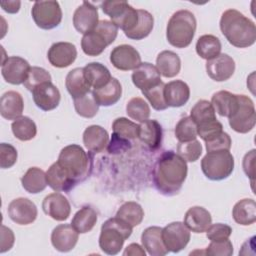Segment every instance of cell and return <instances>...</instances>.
Returning <instances> with one entry per match:
<instances>
[{
	"label": "cell",
	"instance_id": "obj_1",
	"mask_svg": "<svg viewBox=\"0 0 256 256\" xmlns=\"http://www.w3.org/2000/svg\"><path fill=\"white\" fill-rule=\"evenodd\" d=\"M187 163L173 151L163 152L153 169V183L163 195L177 194L187 177Z\"/></svg>",
	"mask_w": 256,
	"mask_h": 256
},
{
	"label": "cell",
	"instance_id": "obj_2",
	"mask_svg": "<svg viewBox=\"0 0 256 256\" xmlns=\"http://www.w3.org/2000/svg\"><path fill=\"white\" fill-rule=\"evenodd\" d=\"M220 30L227 41L237 48H247L256 41L254 22L238 10L228 9L220 19Z\"/></svg>",
	"mask_w": 256,
	"mask_h": 256
},
{
	"label": "cell",
	"instance_id": "obj_3",
	"mask_svg": "<svg viewBox=\"0 0 256 256\" xmlns=\"http://www.w3.org/2000/svg\"><path fill=\"white\" fill-rule=\"evenodd\" d=\"M56 162L76 184L90 175L93 165L92 156L77 144L65 146Z\"/></svg>",
	"mask_w": 256,
	"mask_h": 256
},
{
	"label": "cell",
	"instance_id": "obj_4",
	"mask_svg": "<svg viewBox=\"0 0 256 256\" xmlns=\"http://www.w3.org/2000/svg\"><path fill=\"white\" fill-rule=\"evenodd\" d=\"M196 25V18L192 12L188 10L176 11L167 24V41L176 48L188 47L194 38Z\"/></svg>",
	"mask_w": 256,
	"mask_h": 256
},
{
	"label": "cell",
	"instance_id": "obj_5",
	"mask_svg": "<svg viewBox=\"0 0 256 256\" xmlns=\"http://www.w3.org/2000/svg\"><path fill=\"white\" fill-rule=\"evenodd\" d=\"M132 234V227L118 217L109 218L101 226L99 246L108 255H116Z\"/></svg>",
	"mask_w": 256,
	"mask_h": 256
},
{
	"label": "cell",
	"instance_id": "obj_6",
	"mask_svg": "<svg viewBox=\"0 0 256 256\" xmlns=\"http://www.w3.org/2000/svg\"><path fill=\"white\" fill-rule=\"evenodd\" d=\"M117 34L118 28L114 23L108 20H101L94 30L83 35L81 48L88 56H98L108 45L115 41Z\"/></svg>",
	"mask_w": 256,
	"mask_h": 256
},
{
	"label": "cell",
	"instance_id": "obj_7",
	"mask_svg": "<svg viewBox=\"0 0 256 256\" xmlns=\"http://www.w3.org/2000/svg\"><path fill=\"white\" fill-rule=\"evenodd\" d=\"M201 169L210 180L226 179L234 170V157L228 150L207 152L201 160Z\"/></svg>",
	"mask_w": 256,
	"mask_h": 256
},
{
	"label": "cell",
	"instance_id": "obj_8",
	"mask_svg": "<svg viewBox=\"0 0 256 256\" xmlns=\"http://www.w3.org/2000/svg\"><path fill=\"white\" fill-rule=\"evenodd\" d=\"M101 8L111 18V22L123 30L125 35L131 32L138 23V9L133 8L126 1H104Z\"/></svg>",
	"mask_w": 256,
	"mask_h": 256
},
{
	"label": "cell",
	"instance_id": "obj_9",
	"mask_svg": "<svg viewBox=\"0 0 256 256\" xmlns=\"http://www.w3.org/2000/svg\"><path fill=\"white\" fill-rule=\"evenodd\" d=\"M230 127L238 133L250 132L256 123L255 106L253 101L246 95H238V107L228 117Z\"/></svg>",
	"mask_w": 256,
	"mask_h": 256
},
{
	"label": "cell",
	"instance_id": "obj_10",
	"mask_svg": "<svg viewBox=\"0 0 256 256\" xmlns=\"http://www.w3.org/2000/svg\"><path fill=\"white\" fill-rule=\"evenodd\" d=\"M31 15L35 24L44 30L57 27L62 20V10L57 1H36Z\"/></svg>",
	"mask_w": 256,
	"mask_h": 256
},
{
	"label": "cell",
	"instance_id": "obj_11",
	"mask_svg": "<svg viewBox=\"0 0 256 256\" xmlns=\"http://www.w3.org/2000/svg\"><path fill=\"white\" fill-rule=\"evenodd\" d=\"M190 230L184 222H172L162 228V240L169 252L177 253L183 250L190 241Z\"/></svg>",
	"mask_w": 256,
	"mask_h": 256
},
{
	"label": "cell",
	"instance_id": "obj_12",
	"mask_svg": "<svg viewBox=\"0 0 256 256\" xmlns=\"http://www.w3.org/2000/svg\"><path fill=\"white\" fill-rule=\"evenodd\" d=\"M30 68L28 61L24 58L11 56L2 62L1 74L6 82L13 85H20L24 84Z\"/></svg>",
	"mask_w": 256,
	"mask_h": 256
},
{
	"label": "cell",
	"instance_id": "obj_13",
	"mask_svg": "<svg viewBox=\"0 0 256 256\" xmlns=\"http://www.w3.org/2000/svg\"><path fill=\"white\" fill-rule=\"evenodd\" d=\"M8 215L10 219L18 225H28L37 218V207L28 198L20 197L12 200L8 205Z\"/></svg>",
	"mask_w": 256,
	"mask_h": 256
},
{
	"label": "cell",
	"instance_id": "obj_14",
	"mask_svg": "<svg viewBox=\"0 0 256 256\" xmlns=\"http://www.w3.org/2000/svg\"><path fill=\"white\" fill-rule=\"evenodd\" d=\"M110 61L118 70L129 71L136 69L141 64V56L133 46L122 44L111 51Z\"/></svg>",
	"mask_w": 256,
	"mask_h": 256
},
{
	"label": "cell",
	"instance_id": "obj_15",
	"mask_svg": "<svg viewBox=\"0 0 256 256\" xmlns=\"http://www.w3.org/2000/svg\"><path fill=\"white\" fill-rule=\"evenodd\" d=\"M98 23L99 16L96 6L90 2L83 1L73 14V25L75 29L84 35L94 30Z\"/></svg>",
	"mask_w": 256,
	"mask_h": 256
},
{
	"label": "cell",
	"instance_id": "obj_16",
	"mask_svg": "<svg viewBox=\"0 0 256 256\" xmlns=\"http://www.w3.org/2000/svg\"><path fill=\"white\" fill-rule=\"evenodd\" d=\"M31 92L34 103L43 111L53 110L60 103V91L51 81L39 84Z\"/></svg>",
	"mask_w": 256,
	"mask_h": 256
},
{
	"label": "cell",
	"instance_id": "obj_17",
	"mask_svg": "<svg viewBox=\"0 0 256 256\" xmlns=\"http://www.w3.org/2000/svg\"><path fill=\"white\" fill-rule=\"evenodd\" d=\"M42 209L46 215L56 221L67 220L71 213L69 201L59 192L48 194L42 202Z\"/></svg>",
	"mask_w": 256,
	"mask_h": 256
},
{
	"label": "cell",
	"instance_id": "obj_18",
	"mask_svg": "<svg viewBox=\"0 0 256 256\" xmlns=\"http://www.w3.org/2000/svg\"><path fill=\"white\" fill-rule=\"evenodd\" d=\"M235 71V62L227 54L220 53L217 57L208 60L206 72L208 76L217 82H223L232 77Z\"/></svg>",
	"mask_w": 256,
	"mask_h": 256
},
{
	"label": "cell",
	"instance_id": "obj_19",
	"mask_svg": "<svg viewBox=\"0 0 256 256\" xmlns=\"http://www.w3.org/2000/svg\"><path fill=\"white\" fill-rule=\"evenodd\" d=\"M47 57L53 67L65 68L75 61L77 50L75 45L70 42H56L49 48Z\"/></svg>",
	"mask_w": 256,
	"mask_h": 256
},
{
	"label": "cell",
	"instance_id": "obj_20",
	"mask_svg": "<svg viewBox=\"0 0 256 256\" xmlns=\"http://www.w3.org/2000/svg\"><path fill=\"white\" fill-rule=\"evenodd\" d=\"M78 232L71 224H60L51 233V243L60 252H69L77 244Z\"/></svg>",
	"mask_w": 256,
	"mask_h": 256
},
{
	"label": "cell",
	"instance_id": "obj_21",
	"mask_svg": "<svg viewBox=\"0 0 256 256\" xmlns=\"http://www.w3.org/2000/svg\"><path fill=\"white\" fill-rule=\"evenodd\" d=\"M133 84L141 91L147 90L161 82V74L157 67L149 62H141V64L133 70Z\"/></svg>",
	"mask_w": 256,
	"mask_h": 256
},
{
	"label": "cell",
	"instance_id": "obj_22",
	"mask_svg": "<svg viewBox=\"0 0 256 256\" xmlns=\"http://www.w3.org/2000/svg\"><path fill=\"white\" fill-rule=\"evenodd\" d=\"M190 97V88L182 80H173L164 86V99L168 107H181Z\"/></svg>",
	"mask_w": 256,
	"mask_h": 256
},
{
	"label": "cell",
	"instance_id": "obj_23",
	"mask_svg": "<svg viewBox=\"0 0 256 256\" xmlns=\"http://www.w3.org/2000/svg\"><path fill=\"white\" fill-rule=\"evenodd\" d=\"M184 224L194 233H203L212 224V217L204 207L193 206L185 213Z\"/></svg>",
	"mask_w": 256,
	"mask_h": 256
},
{
	"label": "cell",
	"instance_id": "obj_24",
	"mask_svg": "<svg viewBox=\"0 0 256 256\" xmlns=\"http://www.w3.org/2000/svg\"><path fill=\"white\" fill-rule=\"evenodd\" d=\"M24 101L20 93L16 91L5 92L0 100V114L7 120H16L22 116Z\"/></svg>",
	"mask_w": 256,
	"mask_h": 256
},
{
	"label": "cell",
	"instance_id": "obj_25",
	"mask_svg": "<svg viewBox=\"0 0 256 256\" xmlns=\"http://www.w3.org/2000/svg\"><path fill=\"white\" fill-rule=\"evenodd\" d=\"M141 242L143 248L151 256H164L169 252L162 240V228L158 226L146 228L142 232Z\"/></svg>",
	"mask_w": 256,
	"mask_h": 256
},
{
	"label": "cell",
	"instance_id": "obj_26",
	"mask_svg": "<svg viewBox=\"0 0 256 256\" xmlns=\"http://www.w3.org/2000/svg\"><path fill=\"white\" fill-rule=\"evenodd\" d=\"M108 132L99 125L88 126L83 133V143L92 153H101L107 147Z\"/></svg>",
	"mask_w": 256,
	"mask_h": 256
},
{
	"label": "cell",
	"instance_id": "obj_27",
	"mask_svg": "<svg viewBox=\"0 0 256 256\" xmlns=\"http://www.w3.org/2000/svg\"><path fill=\"white\" fill-rule=\"evenodd\" d=\"M92 95L99 106H111L116 104L122 95V86L116 78L111 80L99 89H93Z\"/></svg>",
	"mask_w": 256,
	"mask_h": 256
},
{
	"label": "cell",
	"instance_id": "obj_28",
	"mask_svg": "<svg viewBox=\"0 0 256 256\" xmlns=\"http://www.w3.org/2000/svg\"><path fill=\"white\" fill-rule=\"evenodd\" d=\"M138 138L150 149L156 150L161 146L162 127L156 120L147 119L139 124Z\"/></svg>",
	"mask_w": 256,
	"mask_h": 256
},
{
	"label": "cell",
	"instance_id": "obj_29",
	"mask_svg": "<svg viewBox=\"0 0 256 256\" xmlns=\"http://www.w3.org/2000/svg\"><path fill=\"white\" fill-rule=\"evenodd\" d=\"M47 184L56 192H69L76 183L63 171L57 162L53 163L46 172Z\"/></svg>",
	"mask_w": 256,
	"mask_h": 256
},
{
	"label": "cell",
	"instance_id": "obj_30",
	"mask_svg": "<svg viewBox=\"0 0 256 256\" xmlns=\"http://www.w3.org/2000/svg\"><path fill=\"white\" fill-rule=\"evenodd\" d=\"M65 86L73 99L90 93V85L85 79L83 68H74L68 72L65 79Z\"/></svg>",
	"mask_w": 256,
	"mask_h": 256
},
{
	"label": "cell",
	"instance_id": "obj_31",
	"mask_svg": "<svg viewBox=\"0 0 256 256\" xmlns=\"http://www.w3.org/2000/svg\"><path fill=\"white\" fill-rule=\"evenodd\" d=\"M211 104L220 116L230 117L238 107V95L221 90L213 94Z\"/></svg>",
	"mask_w": 256,
	"mask_h": 256
},
{
	"label": "cell",
	"instance_id": "obj_32",
	"mask_svg": "<svg viewBox=\"0 0 256 256\" xmlns=\"http://www.w3.org/2000/svg\"><path fill=\"white\" fill-rule=\"evenodd\" d=\"M84 76L90 87L99 89L105 86L112 78L106 66L99 62H91L83 68Z\"/></svg>",
	"mask_w": 256,
	"mask_h": 256
},
{
	"label": "cell",
	"instance_id": "obj_33",
	"mask_svg": "<svg viewBox=\"0 0 256 256\" xmlns=\"http://www.w3.org/2000/svg\"><path fill=\"white\" fill-rule=\"evenodd\" d=\"M156 67L162 76L166 78L175 77L181 69L180 57L173 51L164 50L156 58Z\"/></svg>",
	"mask_w": 256,
	"mask_h": 256
},
{
	"label": "cell",
	"instance_id": "obj_34",
	"mask_svg": "<svg viewBox=\"0 0 256 256\" xmlns=\"http://www.w3.org/2000/svg\"><path fill=\"white\" fill-rule=\"evenodd\" d=\"M232 217L236 223L248 226L256 221V203L253 199L245 198L238 201L232 210Z\"/></svg>",
	"mask_w": 256,
	"mask_h": 256
},
{
	"label": "cell",
	"instance_id": "obj_35",
	"mask_svg": "<svg viewBox=\"0 0 256 256\" xmlns=\"http://www.w3.org/2000/svg\"><path fill=\"white\" fill-rule=\"evenodd\" d=\"M21 183L23 188L31 194H37L42 192L48 185L46 173L38 167L29 168L22 176Z\"/></svg>",
	"mask_w": 256,
	"mask_h": 256
},
{
	"label": "cell",
	"instance_id": "obj_36",
	"mask_svg": "<svg viewBox=\"0 0 256 256\" xmlns=\"http://www.w3.org/2000/svg\"><path fill=\"white\" fill-rule=\"evenodd\" d=\"M97 219H98L97 213L92 207L83 206L73 216L71 225L74 227V229L78 233L84 234V233L90 232L94 228L97 222Z\"/></svg>",
	"mask_w": 256,
	"mask_h": 256
},
{
	"label": "cell",
	"instance_id": "obj_37",
	"mask_svg": "<svg viewBox=\"0 0 256 256\" xmlns=\"http://www.w3.org/2000/svg\"><path fill=\"white\" fill-rule=\"evenodd\" d=\"M195 48L197 54L202 59L208 61L220 54L222 46L218 37L211 34H206L198 38Z\"/></svg>",
	"mask_w": 256,
	"mask_h": 256
},
{
	"label": "cell",
	"instance_id": "obj_38",
	"mask_svg": "<svg viewBox=\"0 0 256 256\" xmlns=\"http://www.w3.org/2000/svg\"><path fill=\"white\" fill-rule=\"evenodd\" d=\"M116 217L123 220L133 228L142 222L144 218V211L140 204L129 201L120 206L116 213Z\"/></svg>",
	"mask_w": 256,
	"mask_h": 256
},
{
	"label": "cell",
	"instance_id": "obj_39",
	"mask_svg": "<svg viewBox=\"0 0 256 256\" xmlns=\"http://www.w3.org/2000/svg\"><path fill=\"white\" fill-rule=\"evenodd\" d=\"M11 129L14 136L20 141H29L33 139L37 133V126L35 122L27 116H21L14 120L11 125Z\"/></svg>",
	"mask_w": 256,
	"mask_h": 256
},
{
	"label": "cell",
	"instance_id": "obj_40",
	"mask_svg": "<svg viewBox=\"0 0 256 256\" xmlns=\"http://www.w3.org/2000/svg\"><path fill=\"white\" fill-rule=\"evenodd\" d=\"M138 14H139V20L136 27L131 32L126 34V36L129 39L142 40L145 37H147L153 29L154 18L152 14L143 9H138Z\"/></svg>",
	"mask_w": 256,
	"mask_h": 256
},
{
	"label": "cell",
	"instance_id": "obj_41",
	"mask_svg": "<svg viewBox=\"0 0 256 256\" xmlns=\"http://www.w3.org/2000/svg\"><path fill=\"white\" fill-rule=\"evenodd\" d=\"M190 117L197 126L217 120L215 110L211 102L207 100H199L196 102V104L191 109Z\"/></svg>",
	"mask_w": 256,
	"mask_h": 256
},
{
	"label": "cell",
	"instance_id": "obj_42",
	"mask_svg": "<svg viewBox=\"0 0 256 256\" xmlns=\"http://www.w3.org/2000/svg\"><path fill=\"white\" fill-rule=\"evenodd\" d=\"M126 113L131 119L141 123L149 118L150 107L144 99L134 97L128 101L126 105Z\"/></svg>",
	"mask_w": 256,
	"mask_h": 256
},
{
	"label": "cell",
	"instance_id": "obj_43",
	"mask_svg": "<svg viewBox=\"0 0 256 256\" xmlns=\"http://www.w3.org/2000/svg\"><path fill=\"white\" fill-rule=\"evenodd\" d=\"M175 136L179 142H188L197 137V125L190 116L181 118L175 126Z\"/></svg>",
	"mask_w": 256,
	"mask_h": 256
},
{
	"label": "cell",
	"instance_id": "obj_44",
	"mask_svg": "<svg viewBox=\"0 0 256 256\" xmlns=\"http://www.w3.org/2000/svg\"><path fill=\"white\" fill-rule=\"evenodd\" d=\"M74 108L78 115L84 118H93L99 110V105L95 101L92 93L74 99Z\"/></svg>",
	"mask_w": 256,
	"mask_h": 256
},
{
	"label": "cell",
	"instance_id": "obj_45",
	"mask_svg": "<svg viewBox=\"0 0 256 256\" xmlns=\"http://www.w3.org/2000/svg\"><path fill=\"white\" fill-rule=\"evenodd\" d=\"M113 133L126 138V139H135L138 138L139 125L128 120L125 117H120L114 120L112 124Z\"/></svg>",
	"mask_w": 256,
	"mask_h": 256
},
{
	"label": "cell",
	"instance_id": "obj_46",
	"mask_svg": "<svg viewBox=\"0 0 256 256\" xmlns=\"http://www.w3.org/2000/svg\"><path fill=\"white\" fill-rule=\"evenodd\" d=\"M177 154L186 162H195L202 154V145L197 139L188 142H179Z\"/></svg>",
	"mask_w": 256,
	"mask_h": 256
},
{
	"label": "cell",
	"instance_id": "obj_47",
	"mask_svg": "<svg viewBox=\"0 0 256 256\" xmlns=\"http://www.w3.org/2000/svg\"><path fill=\"white\" fill-rule=\"evenodd\" d=\"M164 86L165 84L161 81L157 85L141 91L142 94L147 98L152 107L157 111H162L168 108L164 99Z\"/></svg>",
	"mask_w": 256,
	"mask_h": 256
},
{
	"label": "cell",
	"instance_id": "obj_48",
	"mask_svg": "<svg viewBox=\"0 0 256 256\" xmlns=\"http://www.w3.org/2000/svg\"><path fill=\"white\" fill-rule=\"evenodd\" d=\"M49 81H51V75L47 70L41 67L33 66L30 68L28 76L24 82V86L29 91H32L39 84Z\"/></svg>",
	"mask_w": 256,
	"mask_h": 256
},
{
	"label": "cell",
	"instance_id": "obj_49",
	"mask_svg": "<svg viewBox=\"0 0 256 256\" xmlns=\"http://www.w3.org/2000/svg\"><path fill=\"white\" fill-rule=\"evenodd\" d=\"M204 253L209 256H231L233 254V245L229 239L211 241Z\"/></svg>",
	"mask_w": 256,
	"mask_h": 256
},
{
	"label": "cell",
	"instance_id": "obj_50",
	"mask_svg": "<svg viewBox=\"0 0 256 256\" xmlns=\"http://www.w3.org/2000/svg\"><path fill=\"white\" fill-rule=\"evenodd\" d=\"M232 144L231 137L228 133L222 131L218 135L214 136L213 138L205 141L206 150L207 152L211 151H219V150H230Z\"/></svg>",
	"mask_w": 256,
	"mask_h": 256
},
{
	"label": "cell",
	"instance_id": "obj_51",
	"mask_svg": "<svg viewBox=\"0 0 256 256\" xmlns=\"http://www.w3.org/2000/svg\"><path fill=\"white\" fill-rule=\"evenodd\" d=\"M18 153L16 148L8 143L0 144V167L2 169L11 168L17 161Z\"/></svg>",
	"mask_w": 256,
	"mask_h": 256
},
{
	"label": "cell",
	"instance_id": "obj_52",
	"mask_svg": "<svg viewBox=\"0 0 256 256\" xmlns=\"http://www.w3.org/2000/svg\"><path fill=\"white\" fill-rule=\"evenodd\" d=\"M232 234V228L223 223H215L211 224L209 228L206 230V237L210 241H220L229 239Z\"/></svg>",
	"mask_w": 256,
	"mask_h": 256
},
{
	"label": "cell",
	"instance_id": "obj_53",
	"mask_svg": "<svg viewBox=\"0 0 256 256\" xmlns=\"http://www.w3.org/2000/svg\"><path fill=\"white\" fill-rule=\"evenodd\" d=\"M222 131H223V126L218 120H214L206 124L197 126V134L204 141H207L213 138L214 136L218 135Z\"/></svg>",
	"mask_w": 256,
	"mask_h": 256
},
{
	"label": "cell",
	"instance_id": "obj_54",
	"mask_svg": "<svg viewBox=\"0 0 256 256\" xmlns=\"http://www.w3.org/2000/svg\"><path fill=\"white\" fill-rule=\"evenodd\" d=\"M130 148H131V143L129 142V139L120 137L114 133L112 135L110 143H108L107 145L108 152L111 154H118Z\"/></svg>",
	"mask_w": 256,
	"mask_h": 256
},
{
	"label": "cell",
	"instance_id": "obj_55",
	"mask_svg": "<svg viewBox=\"0 0 256 256\" xmlns=\"http://www.w3.org/2000/svg\"><path fill=\"white\" fill-rule=\"evenodd\" d=\"M15 242V237L13 231L6 227L5 225L1 226V243H0V252L4 253L9 251Z\"/></svg>",
	"mask_w": 256,
	"mask_h": 256
},
{
	"label": "cell",
	"instance_id": "obj_56",
	"mask_svg": "<svg viewBox=\"0 0 256 256\" xmlns=\"http://www.w3.org/2000/svg\"><path fill=\"white\" fill-rule=\"evenodd\" d=\"M254 163H255V150H251L245 154L243 158V170L245 174L251 178L252 182L254 179Z\"/></svg>",
	"mask_w": 256,
	"mask_h": 256
},
{
	"label": "cell",
	"instance_id": "obj_57",
	"mask_svg": "<svg viewBox=\"0 0 256 256\" xmlns=\"http://www.w3.org/2000/svg\"><path fill=\"white\" fill-rule=\"evenodd\" d=\"M145 250L143 248V246L141 247L139 244L137 243H132L130 245H128L125 249V251L123 252L124 256H145Z\"/></svg>",
	"mask_w": 256,
	"mask_h": 256
},
{
	"label": "cell",
	"instance_id": "obj_58",
	"mask_svg": "<svg viewBox=\"0 0 256 256\" xmlns=\"http://www.w3.org/2000/svg\"><path fill=\"white\" fill-rule=\"evenodd\" d=\"M1 8L10 14H15L19 11L20 6H21V2L18 0H14V1H2L0 3Z\"/></svg>",
	"mask_w": 256,
	"mask_h": 256
}]
</instances>
